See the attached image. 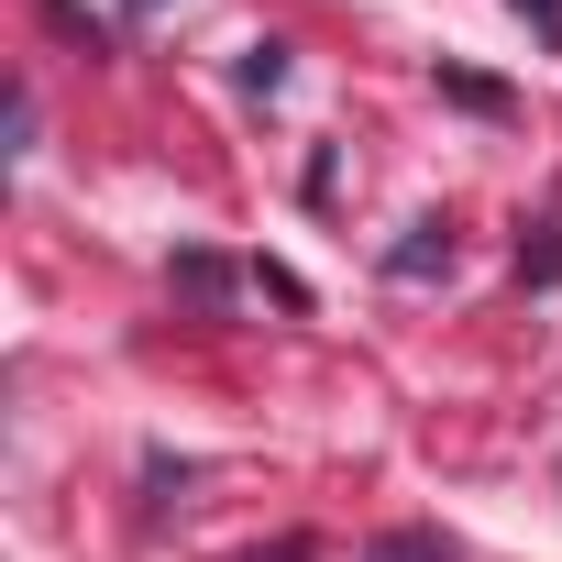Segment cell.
Instances as JSON below:
<instances>
[{
  "mask_svg": "<svg viewBox=\"0 0 562 562\" xmlns=\"http://www.w3.org/2000/svg\"><path fill=\"white\" fill-rule=\"evenodd\" d=\"M452 265V221H408V243L386 254V276H441Z\"/></svg>",
  "mask_w": 562,
  "mask_h": 562,
  "instance_id": "1",
  "label": "cell"
},
{
  "mask_svg": "<svg viewBox=\"0 0 562 562\" xmlns=\"http://www.w3.org/2000/svg\"><path fill=\"white\" fill-rule=\"evenodd\" d=\"M177 288H188V299H199V310H221V299H232V288H254V276H232V265H221V254H177Z\"/></svg>",
  "mask_w": 562,
  "mask_h": 562,
  "instance_id": "2",
  "label": "cell"
},
{
  "mask_svg": "<svg viewBox=\"0 0 562 562\" xmlns=\"http://www.w3.org/2000/svg\"><path fill=\"white\" fill-rule=\"evenodd\" d=\"M441 100H463V111H485V122L507 111V89H496V78H474V67H441Z\"/></svg>",
  "mask_w": 562,
  "mask_h": 562,
  "instance_id": "3",
  "label": "cell"
},
{
  "mask_svg": "<svg viewBox=\"0 0 562 562\" xmlns=\"http://www.w3.org/2000/svg\"><path fill=\"white\" fill-rule=\"evenodd\" d=\"M375 562H452V540H441V529H386Z\"/></svg>",
  "mask_w": 562,
  "mask_h": 562,
  "instance_id": "4",
  "label": "cell"
},
{
  "mask_svg": "<svg viewBox=\"0 0 562 562\" xmlns=\"http://www.w3.org/2000/svg\"><path fill=\"white\" fill-rule=\"evenodd\" d=\"M243 89H254V100L288 89V45H243Z\"/></svg>",
  "mask_w": 562,
  "mask_h": 562,
  "instance_id": "5",
  "label": "cell"
},
{
  "mask_svg": "<svg viewBox=\"0 0 562 562\" xmlns=\"http://www.w3.org/2000/svg\"><path fill=\"white\" fill-rule=\"evenodd\" d=\"M507 12H518V23L540 34V45H562V0H507Z\"/></svg>",
  "mask_w": 562,
  "mask_h": 562,
  "instance_id": "6",
  "label": "cell"
},
{
  "mask_svg": "<svg viewBox=\"0 0 562 562\" xmlns=\"http://www.w3.org/2000/svg\"><path fill=\"white\" fill-rule=\"evenodd\" d=\"M243 562H321V540H310V529H288V540H265V551H243Z\"/></svg>",
  "mask_w": 562,
  "mask_h": 562,
  "instance_id": "7",
  "label": "cell"
}]
</instances>
